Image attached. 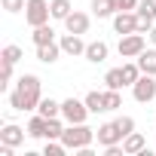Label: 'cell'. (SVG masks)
Wrapping results in <instances>:
<instances>
[{"label":"cell","instance_id":"1","mask_svg":"<svg viewBox=\"0 0 156 156\" xmlns=\"http://www.w3.org/2000/svg\"><path fill=\"white\" fill-rule=\"evenodd\" d=\"M43 101L40 95V76L37 73H22L16 89L9 92V107L19 110V113H28V110H37Z\"/></svg>","mask_w":156,"mask_h":156},{"label":"cell","instance_id":"32","mask_svg":"<svg viewBox=\"0 0 156 156\" xmlns=\"http://www.w3.org/2000/svg\"><path fill=\"white\" fill-rule=\"evenodd\" d=\"M147 37H150V43H153V46H156V25H153V28H150V34H147Z\"/></svg>","mask_w":156,"mask_h":156},{"label":"cell","instance_id":"4","mask_svg":"<svg viewBox=\"0 0 156 156\" xmlns=\"http://www.w3.org/2000/svg\"><path fill=\"white\" fill-rule=\"evenodd\" d=\"M132 95H135L138 104H150V101H156V76H153V73H141L138 83L132 86Z\"/></svg>","mask_w":156,"mask_h":156},{"label":"cell","instance_id":"21","mask_svg":"<svg viewBox=\"0 0 156 156\" xmlns=\"http://www.w3.org/2000/svg\"><path fill=\"white\" fill-rule=\"evenodd\" d=\"M92 16H98V19H113L116 16V9H113V3L110 0H92Z\"/></svg>","mask_w":156,"mask_h":156},{"label":"cell","instance_id":"11","mask_svg":"<svg viewBox=\"0 0 156 156\" xmlns=\"http://www.w3.org/2000/svg\"><path fill=\"white\" fill-rule=\"evenodd\" d=\"M95 135H98V144H101V147L122 144V132L116 129V122H104V126H98V129H95Z\"/></svg>","mask_w":156,"mask_h":156},{"label":"cell","instance_id":"7","mask_svg":"<svg viewBox=\"0 0 156 156\" xmlns=\"http://www.w3.org/2000/svg\"><path fill=\"white\" fill-rule=\"evenodd\" d=\"M138 31L150 34V28L156 25V0H138Z\"/></svg>","mask_w":156,"mask_h":156},{"label":"cell","instance_id":"14","mask_svg":"<svg viewBox=\"0 0 156 156\" xmlns=\"http://www.w3.org/2000/svg\"><path fill=\"white\" fill-rule=\"evenodd\" d=\"M89 22H92V19H89L86 12H76V9H73V12L64 19V28H67L70 34H86V31H89Z\"/></svg>","mask_w":156,"mask_h":156},{"label":"cell","instance_id":"30","mask_svg":"<svg viewBox=\"0 0 156 156\" xmlns=\"http://www.w3.org/2000/svg\"><path fill=\"white\" fill-rule=\"evenodd\" d=\"M25 3H28V0H0V6H3L6 12H22Z\"/></svg>","mask_w":156,"mask_h":156},{"label":"cell","instance_id":"29","mask_svg":"<svg viewBox=\"0 0 156 156\" xmlns=\"http://www.w3.org/2000/svg\"><path fill=\"white\" fill-rule=\"evenodd\" d=\"M0 58H3V61H9V64H16V61L22 58V49L9 43V46H3V52H0Z\"/></svg>","mask_w":156,"mask_h":156},{"label":"cell","instance_id":"18","mask_svg":"<svg viewBox=\"0 0 156 156\" xmlns=\"http://www.w3.org/2000/svg\"><path fill=\"white\" fill-rule=\"evenodd\" d=\"M135 61H138V67H141L144 73H153V76H156V49H144Z\"/></svg>","mask_w":156,"mask_h":156},{"label":"cell","instance_id":"19","mask_svg":"<svg viewBox=\"0 0 156 156\" xmlns=\"http://www.w3.org/2000/svg\"><path fill=\"white\" fill-rule=\"evenodd\" d=\"M64 116H52V119H46V141H61V135H64V122H61Z\"/></svg>","mask_w":156,"mask_h":156},{"label":"cell","instance_id":"28","mask_svg":"<svg viewBox=\"0 0 156 156\" xmlns=\"http://www.w3.org/2000/svg\"><path fill=\"white\" fill-rule=\"evenodd\" d=\"M113 122H116V129H119V132H122V138H126V135H132V132H135V119H132V116H126V113H122V116H116V119H113Z\"/></svg>","mask_w":156,"mask_h":156},{"label":"cell","instance_id":"9","mask_svg":"<svg viewBox=\"0 0 156 156\" xmlns=\"http://www.w3.org/2000/svg\"><path fill=\"white\" fill-rule=\"evenodd\" d=\"M58 43H61V52H64V55H70V58H76V55H86L83 34H70V31H67V34H64Z\"/></svg>","mask_w":156,"mask_h":156},{"label":"cell","instance_id":"20","mask_svg":"<svg viewBox=\"0 0 156 156\" xmlns=\"http://www.w3.org/2000/svg\"><path fill=\"white\" fill-rule=\"evenodd\" d=\"M49 9H52V19H58V22H64V19L73 12L70 0H49Z\"/></svg>","mask_w":156,"mask_h":156},{"label":"cell","instance_id":"17","mask_svg":"<svg viewBox=\"0 0 156 156\" xmlns=\"http://www.w3.org/2000/svg\"><path fill=\"white\" fill-rule=\"evenodd\" d=\"M31 40H34V46H43V43H55V31H52V25L46 22V25H40V28H34V34H31Z\"/></svg>","mask_w":156,"mask_h":156},{"label":"cell","instance_id":"10","mask_svg":"<svg viewBox=\"0 0 156 156\" xmlns=\"http://www.w3.org/2000/svg\"><path fill=\"white\" fill-rule=\"evenodd\" d=\"M25 135H28V129H22L16 122H3V129H0V144L19 147V144H25Z\"/></svg>","mask_w":156,"mask_h":156},{"label":"cell","instance_id":"31","mask_svg":"<svg viewBox=\"0 0 156 156\" xmlns=\"http://www.w3.org/2000/svg\"><path fill=\"white\" fill-rule=\"evenodd\" d=\"M116 12H126V9H138V0H110Z\"/></svg>","mask_w":156,"mask_h":156},{"label":"cell","instance_id":"6","mask_svg":"<svg viewBox=\"0 0 156 156\" xmlns=\"http://www.w3.org/2000/svg\"><path fill=\"white\" fill-rule=\"evenodd\" d=\"M61 116H64V122H86L89 107H86V101H80V98H64V101H61Z\"/></svg>","mask_w":156,"mask_h":156},{"label":"cell","instance_id":"12","mask_svg":"<svg viewBox=\"0 0 156 156\" xmlns=\"http://www.w3.org/2000/svg\"><path fill=\"white\" fill-rule=\"evenodd\" d=\"M122 150H126V156H141L147 150V138L141 132H132V135L122 138Z\"/></svg>","mask_w":156,"mask_h":156},{"label":"cell","instance_id":"5","mask_svg":"<svg viewBox=\"0 0 156 156\" xmlns=\"http://www.w3.org/2000/svg\"><path fill=\"white\" fill-rule=\"evenodd\" d=\"M119 55L122 58H138L144 49H147V40H144V34L141 31H135V34H126V37H119Z\"/></svg>","mask_w":156,"mask_h":156},{"label":"cell","instance_id":"23","mask_svg":"<svg viewBox=\"0 0 156 156\" xmlns=\"http://www.w3.org/2000/svg\"><path fill=\"white\" fill-rule=\"evenodd\" d=\"M37 113H43L46 119L61 116V101H55V98H43V101H40V107H37Z\"/></svg>","mask_w":156,"mask_h":156},{"label":"cell","instance_id":"26","mask_svg":"<svg viewBox=\"0 0 156 156\" xmlns=\"http://www.w3.org/2000/svg\"><path fill=\"white\" fill-rule=\"evenodd\" d=\"M104 107H107V110H119V107H122L119 89H104Z\"/></svg>","mask_w":156,"mask_h":156},{"label":"cell","instance_id":"2","mask_svg":"<svg viewBox=\"0 0 156 156\" xmlns=\"http://www.w3.org/2000/svg\"><path fill=\"white\" fill-rule=\"evenodd\" d=\"M98 135H95V129H89L86 122H67L64 126V135H61V141H64V147L67 150H83V147H92V141H95Z\"/></svg>","mask_w":156,"mask_h":156},{"label":"cell","instance_id":"13","mask_svg":"<svg viewBox=\"0 0 156 156\" xmlns=\"http://www.w3.org/2000/svg\"><path fill=\"white\" fill-rule=\"evenodd\" d=\"M107 52H110V46L104 43V40H95V43H86V61H92V64H101V61H107Z\"/></svg>","mask_w":156,"mask_h":156},{"label":"cell","instance_id":"24","mask_svg":"<svg viewBox=\"0 0 156 156\" xmlns=\"http://www.w3.org/2000/svg\"><path fill=\"white\" fill-rule=\"evenodd\" d=\"M141 73H144V70L138 67V61H126V64H122V80H126V86H135Z\"/></svg>","mask_w":156,"mask_h":156},{"label":"cell","instance_id":"8","mask_svg":"<svg viewBox=\"0 0 156 156\" xmlns=\"http://www.w3.org/2000/svg\"><path fill=\"white\" fill-rule=\"evenodd\" d=\"M113 31H116L119 37H126V34H135V31H138V12H135V9L116 12V16H113Z\"/></svg>","mask_w":156,"mask_h":156},{"label":"cell","instance_id":"16","mask_svg":"<svg viewBox=\"0 0 156 156\" xmlns=\"http://www.w3.org/2000/svg\"><path fill=\"white\" fill-rule=\"evenodd\" d=\"M25 129H28V138H43V141H46V116H43V113L31 116Z\"/></svg>","mask_w":156,"mask_h":156},{"label":"cell","instance_id":"27","mask_svg":"<svg viewBox=\"0 0 156 156\" xmlns=\"http://www.w3.org/2000/svg\"><path fill=\"white\" fill-rule=\"evenodd\" d=\"M64 153H67L64 141H46V147H43V156H64Z\"/></svg>","mask_w":156,"mask_h":156},{"label":"cell","instance_id":"25","mask_svg":"<svg viewBox=\"0 0 156 156\" xmlns=\"http://www.w3.org/2000/svg\"><path fill=\"white\" fill-rule=\"evenodd\" d=\"M104 86H107V89H122V86H126V80H122V67H113V70L104 73Z\"/></svg>","mask_w":156,"mask_h":156},{"label":"cell","instance_id":"15","mask_svg":"<svg viewBox=\"0 0 156 156\" xmlns=\"http://www.w3.org/2000/svg\"><path fill=\"white\" fill-rule=\"evenodd\" d=\"M61 55H64V52H61V43H58V40H55V43H43V46H37V58H40L43 64H55Z\"/></svg>","mask_w":156,"mask_h":156},{"label":"cell","instance_id":"3","mask_svg":"<svg viewBox=\"0 0 156 156\" xmlns=\"http://www.w3.org/2000/svg\"><path fill=\"white\" fill-rule=\"evenodd\" d=\"M52 19V9H49V0H28L25 3V22L31 28H40Z\"/></svg>","mask_w":156,"mask_h":156},{"label":"cell","instance_id":"22","mask_svg":"<svg viewBox=\"0 0 156 156\" xmlns=\"http://www.w3.org/2000/svg\"><path fill=\"white\" fill-rule=\"evenodd\" d=\"M83 101H86L89 113H107V107H104V92H89Z\"/></svg>","mask_w":156,"mask_h":156}]
</instances>
